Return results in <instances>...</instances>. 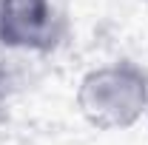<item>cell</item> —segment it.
Instances as JSON below:
<instances>
[{"mask_svg":"<svg viewBox=\"0 0 148 145\" xmlns=\"http://www.w3.org/2000/svg\"><path fill=\"white\" fill-rule=\"evenodd\" d=\"M74 103L97 131H128L148 114V71L128 57L94 66L80 77Z\"/></svg>","mask_w":148,"mask_h":145,"instance_id":"obj_1","label":"cell"},{"mask_svg":"<svg viewBox=\"0 0 148 145\" xmlns=\"http://www.w3.org/2000/svg\"><path fill=\"white\" fill-rule=\"evenodd\" d=\"M66 34L57 0H0V51L51 54Z\"/></svg>","mask_w":148,"mask_h":145,"instance_id":"obj_2","label":"cell"}]
</instances>
